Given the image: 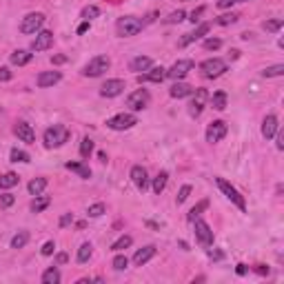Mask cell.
I'll return each mask as SVG.
<instances>
[{
  "label": "cell",
  "instance_id": "1",
  "mask_svg": "<svg viewBox=\"0 0 284 284\" xmlns=\"http://www.w3.org/2000/svg\"><path fill=\"white\" fill-rule=\"evenodd\" d=\"M147 25V20H140V18L136 16H122L118 18L116 22V34L120 38H131V36H138Z\"/></svg>",
  "mask_w": 284,
  "mask_h": 284
},
{
  "label": "cell",
  "instance_id": "2",
  "mask_svg": "<svg viewBox=\"0 0 284 284\" xmlns=\"http://www.w3.org/2000/svg\"><path fill=\"white\" fill-rule=\"evenodd\" d=\"M71 138V131L67 129L65 124H53L49 129L45 131V136H42V140H45V147L47 149H58L62 147L65 142H69Z\"/></svg>",
  "mask_w": 284,
  "mask_h": 284
},
{
  "label": "cell",
  "instance_id": "3",
  "mask_svg": "<svg viewBox=\"0 0 284 284\" xmlns=\"http://www.w3.org/2000/svg\"><path fill=\"white\" fill-rule=\"evenodd\" d=\"M215 184H217V189L225 193V196H227L229 200H231L240 211H246V200H244V196H242V193H240L238 189H235V186L229 182V180H225V178H215Z\"/></svg>",
  "mask_w": 284,
  "mask_h": 284
},
{
  "label": "cell",
  "instance_id": "4",
  "mask_svg": "<svg viewBox=\"0 0 284 284\" xmlns=\"http://www.w3.org/2000/svg\"><path fill=\"white\" fill-rule=\"evenodd\" d=\"M109 67H111V60H109V56H93V58L82 67V76H87V78H98V76L105 74Z\"/></svg>",
  "mask_w": 284,
  "mask_h": 284
},
{
  "label": "cell",
  "instance_id": "5",
  "mask_svg": "<svg viewBox=\"0 0 284 284\" xmlns=\"http://www.w3.org/2000/svg\"><path fill=\"white\" fill-rule=\"evenodd\" d=\"M225 71H227V62L222 58H209V60H204V62H200V74L204 78H209V80L220 78Z\"/></svg>",
  "mask_w": 284,
  "mask_h": 284
},
{
  "label": "cell",
  "instance_id": "6",
  "mask_svg": "<svg viewBox=\"0 0 284 284\" xmlns=\"http://www.w3.org/2000/svg\"><path fill=\"white\" fill-rule=\"evenodd\" d=\"M207 102H209V91L207 89H193V93H191V102H189V116L193 118H198L200 113L204 111V107H207Z\"/></svg>",
  "mask_w": 284,
  "mask_h": 284
},
{
  "label": "cell",
  "instance_id": "7",
  "mask_svg": "<svg viewBox=\"0 0 284 284\" xmlns=\"http://www.w3.org/2000/svg\"><path fill=\"white\" fill-rule=\"evenodd\" d=\"M151 102V93L147 89H136L134 93L127 96V107L131 109V111H142V109H147Z\"/></svg>",
  "mask_w": 284,
  "mask_h": 284
},
{
  "label": "cell",
  "instance_id": "8",
  "mask_svg": "<svg viewBox=\"0 0 284 284\" xmlns=\"http://www.w3.org/2000/svg\"><path fill=\"white\" fill-rule=\"evenodd\" d=\"M42 25H45V14H40V11L27 14L20 22V34H38Z\"/></svg>",
  "mask_w": 284,
  "mask_h": 284
},
{
  "label": "cell",
  "instance_id": "9",
  "mask_svg": "<svg viewBox=\"0 0 284 284\" xmlns=\"http://www.w3.org/2000/svg\"><path fill=\"white\" fill-rule=\"evenodd\" d=\"M136 124H138V118L134 116V113H118V116L107 120V127L113 129V131H127Z\"/></svg>",
  "mask_w": 284,
  "mask_h": 284
},
{
  "label": "cell",
  "instance_id": "10",
  "mask_svg": "<svg viewBox=\"0 0 284 284\" xmlns=\"http://www.w3.org/2000/svg\"><path fill=\"white\" fill-rule=\"evenodd\" d=\"M193 225H196V240L198 242H200L202 246H213L215 235H213V231H211V227L207 225V222L200 220V217H196Z\"/></svg>",
  "mask_w": 284,
  "mask_h": 284
},
{
  "label": "cell",
  "instance_id": "11",
  "mask_svg": "<svg viewBox=\"0 0 284 284\" xmlns=\"http://www.w3.org/2000/svg\"><path fill=\"white\" fill-rule=\"evenodd\" d=\"M227 131H229V127L225 120H213V122L207 127V142H211V144L220 142L222 138L227 136Z\"/></svg>",
  "mask_w": 284,
  "mask_h": 284
},
{
  "label": "cell",
  "instance_id": "12",
  "mask_svg": "<svg viewBox=\"0 0 284 284\" xmlns=\"http://www.w3.org/2000/svg\"><path fill=\"white\" fill-rule=\"evenodd\" d=\"M191 69H193V60H178V62H173L171 69H167V78H171V80H184Z\"/></svg>",
  "mask_w": 284,
  "mask_h": 284
},
{
  "label": "cell",
  "instance_id": "13",
  "mask_svg": "<svg viewBox=\"0 0 284 284\" xmlns=\"http://www.w3.org/2000/svg\"><path fill=\"white\" fill-rule=\"evenodd\" d=\"M209 29H211L209 22H202V25H198L191 34H184L182 38L178 40V47H180V49H182V47H189L191 42H196V40H200L202 36H207V34H209Z\"/></svg>",
  "mask_w": 284,
  "mask_h": 284
},
{
  "label": "cell",
  "instance_id": "14",
  "mask_svg": "<svg viewBox=\"0 0 284 284\" xmlns=\"http://www.w3.org/2000/svg\"><path fill=\"white\" fill-rule=\"evenodd\" d=\"M122 91H124V80H120V78L107 80L100 87V96H102V98H116V96H120Z\"/></svg>",
  "mask_w": 284,
  "mask_h": 284
},
{
  "label": "cell",
  "instance_id": "15",
  "mask_svg": "<svg viewBox=\"0 0 284 284\" xmlns=\"http://www.w3.org/2000/svg\"><path fill=\"white\" fill-rule=\"evenodd\" d=\"M53 47V34L47 31V29H42V31L36 34V38L31 42V51H47Z\"/></svg>",
  "mask_w": 284,
  "mask_h": 284
},
{
  "label": "cell",
  "instance_id": "16",
  "mask_svg": "<svg viewBox=\"0 0 284 284\" xmlns=\"http://www.w3.org/2000/svg\"><path fill=\"white\" fill-rule=\"evenodd\" d=\"M131 182H134L140 191H147L149 189V173H147V169L140 167V165H136V167H131Z\"/></svg>",
  "mask_w": 284,
  "mask_h": 284
},
{
  "label": "cell",
  "instance_id": "17",
  "mask_svg": "<svg viewBox=\"0 0 284 284\" xmlns=\"http://www.w3.org/2000/svg\"><path fill=\"white\" fill-rule=\"evenodd\" d=\"M14 134L18 136V140H22V142H27V144H34L36 142V131H34V127L29 124V122H16L14 127Z\"/></svg>",
  "mask_w": 284,
  "mask_h": 284
},
{
  "label": "cell",
  "instance_id": "18",
  "mask_svg": "<svg viewBox=\"0 0 284 284\" xmlns=\"http://www.w3.org/2000/svg\"><path fill=\"white\" fill-rule=\"evenodd\" d=\"M60 80H62V74H60V71H40L38 78H36V84H38L40 89H47V87L58 84Z\"/></svg>",
  "mask_w": 284,
  "mask_h": 284
},
{
  "label": "cell",
  "instance_id": "19",
  "mask_svg": "<svg viewBox=\"0 0 284 284\" xmlns=\"http://www.w3.org/2000/svg\"><path fill=\"white\" fill-rule=\"evenodd\" d=\"M167 78V69L165 67H151L144 74H138V82H162Z\"/></svg>",
  "mask_w": 284,
  "mask_h": 284
},
{
  "label": "cell",
  "instance_id": "20",
  "mask_svg": "<svg viewBox=\"0 0 284 284\" xmlns=\"http://www.w3.org/2000/svg\"><path fill=\"white\" fill-rule=\"evenodd\" d=\"M155 246L153 244H147V246H142V249H138L136 251V256H134V264L136 267H142V264H147L151 258H155Z\"/></svg>",
  "mask_w": 284,
  "mask_h": 284
},
{
  "label": "cell",
  "instance_id": "21",
  "mask_svg": "<svg viewBox=\"0 0 284 284\" xmlns=\"http://www.w3.org/2000/svg\"><path fill=\"white\" fill-rule=\"evenodd\" d=\"M277 129H280V124H277V118L273 116V113H269V116L262 120V136L267 138V140H271V138H275Z\"/></svg>",
  "mask_w": 284,
  "mask_h": 284
},
{
  "label": "cell",
  "instance_id": "22",
  "mask_svg": "<svg viewBox=\"0 0 284 284\" xmlns=\"http://www.w3.org/2000/svg\"><path fill=\"white\" fill-rule=\"evenodd\" d=\"M193 93V87L191 84H186V82H182V80H176L171 84V89H169V96L171 98H186V96H191Z\"/></svg>",
  "mask_w": 284,
  "mask_h": 284
},
{
  "label": "cell",
  "instance_id": "23",
  "mask_svg": "<svg viewBox=\"0 0 284 284\" xmlns=\"http://www.w3.org/2000/svg\"><path fill=\"white\" fill-rule=\"evenodd\" d=\"M153 67V60H151L149 56H136L134 60L129 62V69L136 71V74H140V71H147Z\"/></svg>",
  "mask_w": 284,
  "mask_h": 284
},
{
  "label": "cell",
  "instance_id": "24",
  "mask_svg": "<svg viewBox=\"0 0 284 284\" xmlns=\"http://www.w3.org/2000/svg\"><path fill=\"white\" fill-rule=\"evenodd\" d=\"M69 169V171H74L78 178H82V180H89L91 178V169H89L87 165H82V162H67V165H65Z\"/></svg>",
  "mask_w": 284,
  "mask_h": 284
},
{
  "label": "cell",
  "instance_id": "25",
  "mask_svg": "<svg viewBox=\"0 0 284 284\" xmlns=\"http://www.w3.org/2000/svg\"><path fill=\"white\" fill-rule=\"evenodd\" d=\"M29 62H31V53L27 49H16L11 53V65H16V67H25Z\"/></svg>",
  "mask_w": 284,
  "mask_h": 284
},
{
  "label": "cell",
  "instance_id": "26",
  "mask_svg": "<svg viewBox=\"0 0 284 284\" xmlns=\"http://www.w3.org/2000/svg\"><path fill=\"white\" fill-rule=\"evenodd\" d=\"M209 100H211V107H213L215 111H225V109H227V102H229V98H227L225 91H215L213 96H209Z\"/></svg>",
  "mask_w": 284,
  "mask_h": 284
},
{
  "label": "cell",
  "instance_id": "27",
  "mask_svg": "<svg viewBox=\"0 0 284 284\" xmlns=\"http://www.w3.org/2000/svg\"><path fill=\"white\" fill-rule=\"evenodd\" d=\"M47 184H49L47 182V178H34L31 182L27 184V191L31 193V196H40V193L47 189Z\"/></svg>",
  "mask_w": 284,
  "mask_h": 284
},
{
  "label": "cell",
  "instance_id": "28",
  "mask_svg": "<svg viewBox=\"0 0 284 284\" xmlns=\"http://www.w3.org/2000/svg\"><path fill=\"white\" fill-rule=\"evenodd\" d=\"M49 204H51V198L49 196H42V193H40V196H36V200L31 202V211H34V213H42V211L49 207Z\"/></svg>",
  "mask_w": 284,
  "mask_h": 284
},
{
  "label": "cell",
  "instance_id": "29",
  "mask_svg": "<svg viewBox=\"0 0 284 284\" xmlns=\"http://www.w3.org/2000/svg\"><path fill=\"white\" fill-rule=\"evenodd\" d=\"M40 282L42 284H58L60 282V271L56 269V267H49L42 273V277H40Z\"/></svg>",
  "mask_w": 284,
  "mask_h": 284
},
{
  "label": "cell",
  "instance_id": "30",
  "mask_svg": "<svg viewBox=\"0 0 284 284\" xmlns=\"http://www.w3.org/2000/svg\"><path fill=\"white\" fill-rule=\"evenodd\" d=\"M167 180H169V173L160 171L158 176L153 178V184H151V186H153V193H158V196H160V193L165 191V186H167Z\"/></svg>",
  "mask_w": 284,
  "mask_h": 284
},
{
  "label": "cell",
  "instance_id": "31",
  "mask_svg": "<svg viewBox=\"0 0 284 284\" xmlns=\"http://www.w3.org/2000/svg\"><path fill=\"white\" fill-rule=\"evenodd\" d=\"M134 244V238H131V235H120V238L116 240V242L111 244V251H124V249H129V246Z\"/></svg>",
  "mask_w": 284,
  "mask_h": 284
},
{
  "label": "cell",
  "instance_id": "32",
  "mask_svg": "<svg viewBox=\"0 0 284 284\" xmlns=\"http://www.w3.org/2000/svg\"><path fill=\"white\" fill-rule=\"evenodd\" d=\"M18 178L14 171H9V173H3V176H0V189H11V186H16L18 184Z\"/></svg>",
  "mask_w": 284,
  "mask_h": 284
},
{
  "label": "cell",
  "instance_id": "33",
  "mask_svg": "<svg viewBox=\"0 0 284 284\" xmlns=\"http://www.w3.org/2000/svg\"><path fill=\"white\" fill-rule=\"evenodd\" d=\"M27 242H29V231H18L11 238V249H22Z\"/></svg>",
  "mask_w": 284,
  "mask_h": 284
},
{
  "label": "cell",
  "instance_id": "34",
  "mask_svg": "<svg viewBox=\"0 0 284 284\" xmlns=\"http://www.w3.org/2000/svg\"><path fill=\"white\" fill-rule=\"evenodd\" d=\"M91 253H93V246H91V242H84L80 249H78V262L80 264H84V262H89V258H91Z\"/></svg>",
  "mask_w": 284,
  "mask_h": 284
},
{
  "label": "cell",
  "instance_id": "35",
  "mask_svg": "<svg viewBox=\"0 0 284 284\" xmlns=\"http://www.w3.org/2000/svg\"><path fill=\"white\" fill-rule=\"evenodd\" d=\"M204 209H209V200H200V202H198L196 207H193V209L189 211V215H186V220H189V222H193V220H196V217H200V215H202V211H204Z\"/></svg>",
  "mask_w": 284,
  "mask_h": 284
},
{
  "label": "cell",
  "instance_id": "36",
  "mask_svg": "<svg viewBox=\"0 0 284 284\" xmlns=\"http://www.w3.org/2000/svg\"><path fill=\"white\" fill-rule=\"evenodd\" d=\"M9 158L11 162H31V155L27 153V151H22V149H11V153H9Z\"/></svg>",
  "mask_w": 284,
  "mask_h": 284
},
{
  "label": "cell",
  "instance_id": "37",
  "mask_svg": "<svg viewBox=\"0 0 284 284\" xmlns=\"http://www.w3.org/2000/svg\"><path fill=\"white\" fill-rule=\"evenodd\" d=\"M282 25H284V20L282 18H275V20H264V31H269V34H277L282 29Z\"/></svg>",
  "mask_w": 284,
  "mask_h": 284
},
{
  "label": "cell",
  "instance_id": "38",
  "mask_svg": "<svg viewBox=\"0 0 284 284\" xmlns=\"http://www.w3.org/2000/svg\"><path fill=\"white\" fill-rule=\"evenodd\" d=\"M284 76V65H273V67H267L262 71V78H280Z\"/></svg>",
  "mask_w": 284,
  "mask_h": 284
},
{
  "label": "cell",
  "instance_id": "39",
  "mask_svg": "<svg viewBox=\"0 0 284 284\" xmlns=\"http://www.w3.org/2000/svg\"><path fill=\"white\" fill-rule=\"evenodd\" d=\"M238 14H233V11H231V14H222V16H217L215 18V22H217V25H222V27H227V25H233V22H238Z\"/></svg>",
  "mask_w": 284,
  "mask_h": 284
},
{
  "label": "cell",
  "instance_id": "40",
  "mask_svg": "<svg viewBox=\"0 0 284 284\" xmlns=\"http://www.w3.org/2000/svg\"><path fill=\"white\" fill-rule=\"evenodd\" d=\"M91 153H93V140H91V138H82V142H80V155H82V158H89Z\"/></svg>",
  "mask_w": 284,
  "mask_h": 284
},
{
  "label": "cell",
  "instance_id": "41",
  "mask_svg": "<svg viewBox=\"0 0 284 284\" xmlns=\"http://www.w3.org/2000/svg\"><path fill=\"white\" fill-rule=\"evenodd\" d=\"M127 267H129V258L122 256V253L118 251V256L113 258V269H116V271H124Z\"/></svg>",
  "mask_w": 284,
  "mask_h": 284
},
{
  "label": "cell",
  "instance_id": "42",
  "mask_svg": "<svg viewBox=\"0 0 284 284\" xmlns=\"http://www.w3.org/2000/svg\"><path fill=\"white\" fill-rule=\"evenodd\" d=\"M105 204H102V202H96V204H91V207H89L87 209V217H100L102 213H105Z\"/></svg>",
  "mask_w": 284,
  "mask_h": 284
},
{
  "label": "cell",
  "instance_id": "43",
  "mask_svg": "<svg viewBox=\"0 0 284 284\" xmlns=\"http://www.w3.org/2000/svg\"><path fill=\"white\" fill-rule=\"evenodd\" d=\"M184 11L182 9H178V11H173V14H169V18H165V22L167 25H176V22H182L184 20Z\"/></svg>",
  "mask_w": 284,
  "mask_h": 284
},
{
  "label": "cell",
  "instance_id": "44",
  "mask_svg": "<svg viewBox=\"0 0 284 284\" xmlns=\"http://www.w3.org/2000/svg\"><path fill=\"white\" fill-rule=\"evenodd\" d=\"M100 16V9L96 7V5H89V7L82 9V18L84 20H91V18H98Z\"/></svg>",
  "mask_w": 284,
  "mask_h": 284
},
{
  "label": "cell",
  "instance_id": "45",
  "mask_svg": "<svg viewBox=\"0 0 284 284\" xmlns=\"http://www.w3.org/2000/svg\"><path fill=\"white\" fill-rule=\"evenodd\" d=\"M220 47H222L220 38H207V40H204V49H207V51H217Z\"/></svg>",
  "mask_w": 284,
  "mask_h": 284
},
{
  "label": "cell",
  "instance_id": "46",
  "mask_svg": "<svg viewBox=\"0 0 284 284\" xmlns=\"http://www.w3.org/2000/svg\"><path fill=\"white\" fill-rule=\"evenodd\" d=\"M240 3H249V0H217L215 7L217 9H231L233 5H240Z\"/></svg>",
  "mask_w": 284,
  "mask_h": 284
},
{
  "label": "cell",
  "instance_id": "47",
  "mask_svg": "<svg viewBox=\"0 0 284 284\" xmlns=\"http://www.w3.org/2000/svg\"><path fill=\"white\" fill-rule=\"evenodd\" d=\"M14 202H16V198L11 196V193H3V196H0V209H9Z\"/></svg>",
  "mask_w": 284,
  "mask_h": 284
},
{
  "label": "cell",
  "instance_id": "48",
  "mask_svg": "<svg viewBox=\"0 0 284 284\" xmlns=\"http://www.w3.org/2000/svg\"><path fill=\"white\" fill-rule=\"evenodd\" d=\"M191 196V184H184L182 189H180V193H178V198H176V202L178 204H182V202H186V198Z\"/></svg>",
  "mask_w": 284,
  "mask_h": 284
},
{
  "label": "cell",
  "instance_id": "49",
  "mask_svg": "<svg viewBox=\"0 0 284 284\" xmlns=\"http://www.w3.org/2000/svg\"><path fill=\"white\" fill-rule=\"evenodd\" d=\"M53 251H56V244H53L51 240H49V242H45V244H42V249H40L42 256H51Z\"/></svg>",
  "mask_w": 284,
  "mask_h": 284
},
{
  "label": "cell",
  "instance_id": "50",
  "mask_svg": "<svg viewBox=\"0 0 284 284\" xmlns=\"http://www.w3.org/2000/svg\"><path fill=\"white\" fill-rule=\"evenodd\" d=\"M202 14H204V7H198V9L191 14V18H189V20L193 22V25H196V22H200V16H202Z\"/></svg>",
  "mask_w": 284,
  "mask_h": 284
},
{
  "label": "cell",
  "instance_id": "51",
  "mask_svg": "<svg viewBox=\"0 0 284 284\" xmlns=\"http://www.w3.org/2000/svg\"><path fill=\"white\" fill-rule=\"evenodd\" d=\"M71 222H74V213H65L60 217V227H69Z\"/></svg>",
  "mask_w": 284,
  "mask_h": 284
},
{
  "label": "cell",
  "instance_id": "52",
  "mask_svg": "<svg viewBox=\"0 0 284 284\" xmlns=\"http://www.w3.org/2000/svg\"><path fill=\"white\" fill-rule=\"evenodd\" d=\"M11 80V71L7 67H0V82H7Z\"/></svg>",
  "mask_w": 284,
  "mask_h": 284
},
{
  "label": "cell",
  "instance_id": "53",
  "mask_svg": "<svg viewBox=\"0 0 284 284\" xmlns=\"http://www.w3.org/2000/svg\"><path fill=\"white\" fill-rule=\"evenodd\" d=\"M89 29H91V22H89V20H84V22H82V25H80V27H78V34H80V36H82V34H87V31H89Z\"/></svg>",
  "mask_w": 284,
  "mask_h": 284
},
{
  "label": "cell",
  "instance_id": "54",
  "mask_svg": "<svg viewBox=\"0 0 284 284\" xmlns=\"http://www.w3.org/2000/svg\"><path fill=\"white\" fill-rule=\"evenodd\" d=\"M256 273L258 275H269V267H264V264H256Z\"/></svg>",
  "mask_w": 284,
  "mask_h": 284
},
{
  "label": "cell",
  "instance_id": "55",
  "mask_svg": "<svg viewBox=\"0 0 284 284\" xmlns=\"http://www.w3.org/2000/svg\"><path fill=\"white\" fill-rule=\"evenodd\" d=\"M56 262H58V264H67V262H69V256H67V253H58V256H56Z\"/></svg>",
  "mask_w": 284,
  "mask_h": 284
},
{
  "label": "cell",
  "instance_id": "56",
  "mask_svg": "<svg viewBox=\"0 0 284 284\" xmlns=\"http://www.w3.org/2000/svg\"><path fill=\"white\" fill-rule=\"evenodd\" d=\"M275 136H277V149L282 151V149H284V134H282L280 129H277V134H275Z\"/></svg>",
  "mask_w": 284,
  "mask_h": 284
},
{
  "label": "cell",
  "instance_id": "57",
  "mask_svg": "<svg viewBox=\"0 0 284 284\" xmlns=\"http://www.w3.org/2000/svg\"><path fill=\"white\" fill-rule=\"evenodd\" d=\"M51 62L53 65H65V62H67V56H53Z\"/></svg>",
  "mask_w": 284,
  "mask_h": 284
},
{
  "label": "cell",
  "instance_id": "58",
  "mask_svg": "<svg viewBox=\"0 0 284 284\" xmlns=\"http://www.w3.org/2000/svg\"><path fill=\"white\" fill-rule=\"evenodd\" d=\"M246 271H249V269H246V264H238L235 273H238V275H246Z\"/></svg>",
  "mask_w": 284,
  "mask_h": 284
},
{
  "label": "cell",
  "instance_id": "59",
  "mask_svg": "<svg viewBox=\"0 0 284 284\" xmlns=\"http://www.w3.org/2000/svg\"><path fill=\"white\" fill-rule=\"evenodd\" d=\"M209 256H211V258H215V260H220V258H222V253H220V251H209Z\"/></svg>",
  "mask_w": 284,
  "mask_h": 284
},
{
  "label": "cell",
  "instance_id": "60",
  "mask_svg": "<svg viewBox=\"0 0 284 284\" xmlns=\"http://www.w3.org/2000/svg\"><path fill=\"white\" fill-rule=\"evenodd\" d=\"M98 158H100V162H107V153L105 151H98Z\"/></svg>",
  "mask_w": 284,
  "mask_h": 284
}]
</instances>
